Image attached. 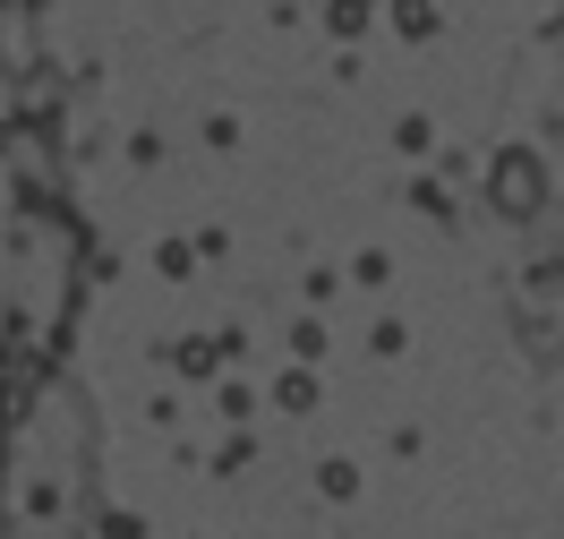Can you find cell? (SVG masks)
I'll return each instance as SVG.
<instances>
[{
    "label": "cell",
    "mask_w": 564,
    "mask_h": 539,
    "mask_svg": "<svg viewBox=\"0 0 564 539\" xmlns=\"http://www.w3.org/2000/svg\"><path fill=\"white\" fill-rule=\"evenodd\" d=\"M496 206H505V215H530V206H539V163H530V154H505V163H496Z\"/></svg>",
    "instance_id": "cell-1"
}]
</instances>
